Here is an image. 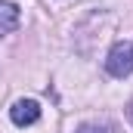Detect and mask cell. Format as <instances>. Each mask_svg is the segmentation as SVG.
Masks as SVG:
<instances>
[{
  "label": "cell",
  "mask_w": 133,
  "mask_h": 133,
  "mask_svg": "<svg viewBox=\"0 0 133 133\" xmlns=\"http://www.w3.org/2000/svg\"><path fill=\"white\" fill-rule=\"evenodd\" d=\"M105 71L111 77H127L133 74V40H118L108 56H105Z\"/></svg>",
  "instance_id": "6da1fadb"
},
{
  "label": "cell",
  "mask_w": 133,
  "mask_h": 133,
  "mask_svg": "<svg viewBox=\"0 0 133 133\" xmlns=\"http://www.w3.org/2000/svg\"><path fill=\"white\" fill-rule=\"evenodd\" d=\"M9 118H12L16 127H31L34 121L40 118V102L37 99H19V102H12Z\"/></svg>",
  "instance_id": "7a4b0ae2"
},
{
  "label": "cell",
  "mask_w": 133,
  "mask_h": 133,
  "mask_svg": "<svg viewBox=\"0 0 133 133\" xmlns=\"http://www.w3.org/2000/svg\"><path fill=\"white\" fill-rule=\"evenodd\" d=\"M19 22H22V12H19V6L16 3H9V0H0V37L9 31H16L19 28Z\"/></svg>",
  "instance_id": "3957f363"
},
{
  "label": "cell",
  "mask_w": 133,
  "mask_h": 133,
  "mask_svg": "<svg viewBox=\"0 0 133 133\" xmlns=\"http://www.w3.org/2000/svg\"><path fill=\"white\" fill-rule=\"evenodd\" d=\"M74 133H115L108 124H81Z\"/></svg>",
  "instance_id": "277c9868"
},
{
  "label": "cell",
  "mask_w": 133,
  "mask_h": 133,
  "mask_svg": "<svg viewBox=\"0 0 133 133\" xmlns=\"http://www.w3.org/2000/svg\"><path fill=\"white\" fill-rule=\"evenodd\" d=\"M127 118H130V124H133V102L127 105Z\"/></svg>",
  "instance_id": "5b68a950"
}]
</instances>
